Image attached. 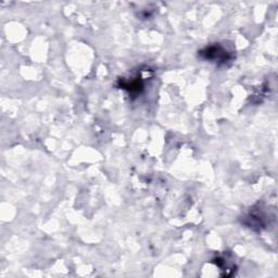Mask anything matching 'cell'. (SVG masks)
Here are the masks:
<instances>
[{
	"mask_svg": "<svg viewBox=\"0 0 278 278\" xmlns=\"http://www.w3.org/2000/svg\"><path fill=\"white\" fill-rule=\"evenodd\" d=\"M201 55L204 56L206 59H210L218 62H227V51L221 47H216V46H213V47H208L205 51L201 52Z\"/></svg>",
	"mask_w": 278,
	"mask_h": 278,
	"instance_id": "6da1fadb",
	"label": "cell"
}]
</instances>
